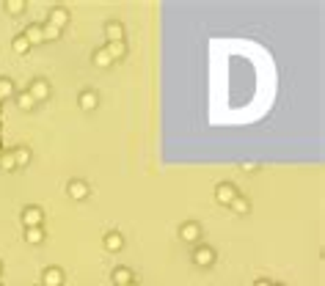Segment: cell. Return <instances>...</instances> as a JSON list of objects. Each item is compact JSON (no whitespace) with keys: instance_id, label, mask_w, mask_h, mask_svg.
<instances>
[{"instance_id":"44dd1931","label":"cell","mask_w":325,"mask_h":286,"mask_svg":"<svg viewBox=\"0 0 325 286\" xmlns=\"http://www.w3.org/2000/svg\"><path fill=\"white\" fill-rule=\"evenodd\" d=\"M229 207H231V209H234V212H237V214H245V212H248V209H251V204H248V201H245V198H240V196H237V198H234V201H231V204H229Z\"/></svg>"},{"instance_id":"5b68a950","label":"cell","mask_w":325,"mask_h":286,"mask_svg":"<svg viewBox=\"0 0 325 286\" xmlns=\"http://www.w3.org/2000/svg\"><path fill=\"white\" fill-rule=\"evenodd\" d=\"M28 94L33 96L36 102H39V99H47V96H50V85H47V80H33V83H30V88H28Z\"/></svg>"},{"instance_id":"f546056e","label":"cell","mask_w":325,"mask_h":286,"mask_svg":"<svg viewBox=\"0 0 325 286\" xmlns=\"http://www.w3.org/2000/svg\"><path fill=\"white\" fill-rule=\"evenodd\" d=\"M0 127H3V124H0Z\"/></svg>"},{"instance_id":"5bb4252c","label":"cell","mask_w":325,"mask_h":286,"mask_svg":"<svg viewBox=\"0 0 325 286\" xmlns=\"http://www.w3.org/2000/svg\"><path fill=\"white\" fill-rule=\"evenodd\" d=\"M11 154H14V162H17V165H28L30 162V149H25V146H17Z\"/></svg>"},{"instance_id":"f1b7e54d","label":"cell","mask_w":325,"mask_h":286,"mask_svg":"<svg viewBox=\"0 0 325 286\" xmlns=\"http://www.w3.org/2000/svg\"><path fill=\"white\" fill-rule=\"evenodd\" d=\"M0 154H3V151H0Z\"/></svg>"},{"instance_id":"e0dca14e","label":"cell","mask_w":325,"mask_h":286,"mask_svg":"<svg viewBox=\"0 0 325 286\" xmlns=\"http://www.w3.org/2000/svg\"><path fill=\"white\" fill-rule=\"evenodd\" d=\"M42 39H44V42H55V39H61V30L44 22V25H42Z\"/></svg>"},{"instance_id":"7a4b0ae2","label":"cell","mask_w":325,"mask_h":286,"mask_svg":"<svg viewBox=\"0 0 325 286\" xmlns=\"http://www.w3.org/2000/svg\"><path fill=\"white\" fill-rule=\"evenodd\" d=\"M193 262L201 264V267H210V264L215 262V250L207 248V245H199V248L193 250Z\"/></svg>"},{"instance_id":"d6986e66","label":"cell","mask_w":325,"mask_h":286,"mask_svg":"<svg viewBox=\"0 0 325 286\" xmlns=\"http://www.w3.org/2000/svg\"><path fill=\"white\" fill-rule=\"evenodd\" d=\"M25 239H28V242H42L44 239V228L39 226V228H25Z\"/></svg>"},{"instance_id":"7c38bea8","label":"cell","mask_w":325,"mask_h":286,"mask_svg":"<svg viewBox=\"0 0 325 286\" xmlns=\"http://www.w3.org/2000/svg\"><path fill=\"white\" fill-rule=\"evenodd\" d=\"M130 281H132V273L127 267H116V270H113V286L130 284Z\"/></svg>"},{"instance_id":"3957f363","label":"cell","mask_w":325,"mask_h":286,"mask_svg":"<svg viewBox=\"0 0 325 286\" xmlns=\"http://www.w3.org/2000/svg\"><path fill=\"white\" fill-rule=\"evenodd\" d=\"M66 22H69V11H66L64 6H55L53 11H50V17H47V25H53V28L64 30Z\"/></svg>"},{"instance_id":"9c48e42d","label":"cell","mask_w":325,"mask_h":286,"mask_svg":"<svg viewBox=\"0 0 325 286\" xmlns=\"http://www.w3.org/2000/svg\"><path fill=\"white\" fill-rule=\"evenodd\" d=\"M105 36L110 39V42H124V28H121V22H108L105 25Z\"/></svg>"},{"instance_id":"30bf717a","label":"cell","mask_w":325,"mask_h":286,"mask_svg":"<svg viewBox=\"0 0 325 286\" xmlns=\"http://www.w3.org/2000/svg\"><path fill=\"white\" fill-rule=\"evenodd\" d=\"M77 102H80V107H83V110H94V107H97V102H100V99H97V94H94V91H89V88H86V91H80Z\"/></svg>"},{"instance_id":"ba28073f","label":"cell","mask_w":325,"mask_h":286,"mask_svg":"<svg viewBox=\"0 0 325 286\" xmlns=\"http://www.w3.org/2000/svg\"><path fill=\"white\" fill-rule=\"evenodd\" d=\"M179 237H182L185 242H196V239L201 237V228H199V223H185V226L179 228Z\"/></svg>"},{"instance_id":"8992f818","label":"cell","mask_w":325,"mask_h":286,"mask_svg":"<svg viewBox=\"0 0 325 286\" xmlns=\"http://www.w3.org/2000/svg\"><path fill=\"white\" fill-rule=\"evenodd\" d=\"M215 198H218L220 204H231V201L237 198V190L229 185V182H223V185H218V187H215Z\"/></svg>"},{"instance_id":"7402d4cb","label":"cell","mask_w":325,"mask_h":286,"mask_svg":"<svg viewBox=\"0 0 325 286\" xmlns=\"http://www.w3.org/2000/svg\"><path fill=\"white\" fill-rule=\"evenodd\" d=\"M17 102H19V107H22V110H30V107L36 105V99L28 94V91H22V94H17Z\"/></svg>"},{"instance_id":"83f0119b","label":"cell","mask_w":325,"mask_h":286,"mask_svg":"<svg viewBox=\"0 0 325 286\" xmlns=\"http://www.w3.org/2000/svg\"><path fill=\"white\" fill-rule=\"evenodd\" d=\"M0 273H3V264H0Z\"/></svg>"},{"instance_id":"603a6c76","label":"cell","mask_w":325,"mask_h":286,"mask_svg":"<svg viewBox=\"0 0 325 286\" xmlns=\"http://www.w3.org/2000/svg\"><path fill=\"white\" fill-rule=\"evenodd\" d=\"M0 168H6V171L17 168V162H14V154H11V151H3V154H0Z\"/></svg>"},{"instance_id":"52a82bcc","label":"cell","mask_w":325,"mask_h":286,"mask_svg":"<svg viewBox=\"0 0 325 286\" xmlns=\"http://www.w3.org/2000/svg\"><path fill=\"white\" fill-rule=\"evenodd\" d=\"M42 284L44 286H61V284H64V273H61L58 267H47V270H44V275H42Z\"/></svg>"},{"instance_id":"8fae6325","label":"cell","mask_w":325,"mask_h":286,"mask_svg":"<svg viewBox=\"0 0 325 286\" xmlns=\"http://www.w3.org/2000/svg\"><path fill=\"white\" fill-rule=\"evenodd\" d=\"M105 50H108V55H110L113 61H118V58H124L127 55V44L124 42H108Z\"/></svg>"},{"instance_id":"4316f807","label":"cell","mask_w":325,"mask_h":286,"mask_svg":"<svg viewBox=\"0 0 325 286\" xmlns=\"http://www.w3.org/2000/svg\"><path fill=\"white\" fill-rule=\"evenodd\" d=\"M121 286H135V281H130V284H121Z\"/></svg>"},{"instance_id":"ac0fdd59","label":"cell","mask_w":325,"mask_h":286,"mask_svg":"<svg viewBox=\"0 0 325 286\" xmlns=\"http://www.w3.org/2000/svg\"><path fill=\"white\" fill-rule=\"evenodd\" d=\"M94 64H97V66H113V58L108 55L105 47H100V50L94 53Z\"/></svg>"},{"instance_id":"ffe728a7","label":"cell","mask_w":325,"mask_h":286,"mask_svg":"<svg viewBox=\"0 0 325 286\" xmlns=\"http://www.w3.org/2000/svg\"><path fill=\"white\" fill-rule=\"evenodd\" d=\"M14 53H28L30 50V42L28 39H25V33H19V36H14Z\"/></svg>"},{"instance_id":"6da1fadb","label":"cell","mask_w":325,"mask_h":286,"mask_svg":"<svg viewBox=\"0 0 325 286\" xmlns=\"http://www.w3.org/2000/svg\"><path fill=\"white\" fill-rule=\"evenodd\" d=\"M42 220H44V212L39 207H28L22 212V223H25V228H39L42 226Z\"/></svg>"},{"instance_id":"cb8c5ba5","label":"cell","mask_w":325,"mask_h":286,"mask_svg":"<svg viewBox=\"0 0 325 286\" xmlns=\"http://www.w3.org/2000/svg\"><path fill=\"white\" fill-rule=\"evenodd\" d=\"M6 8H8L11 14H19V11H25V0H8Z\"/></svg>"},{"instance_id":"4fadbf2b","label":"cell","mask_w":325,"mask_h":286,"mask_svg":"<svg viewBox=\"0 0 325 286\" xmlns=\"http://www.w3.org/2000/svg\"><path fill=\"white\" fill-rule=\"evenodd\" d=\"M105 248H108V250H121V248H124V239H121V234H116V231L105 234Z\"/></svg>"},{"instance_id":"d4e9b609","label":"cell","mask_w":325,"mask_h":286,"mask_svg":"<svg viewBox=\"0 0 325 286\" xmlns=\"http://www.w3.org/2000/svg\"><path fill=\"white\" fill-rule=\"evenodd\" d=\"M242 171H256V162H240Z\"/></svg>"},{"instance_id":"9a60e30c","label":"cell","mask_w":325,"mask_h":286,"mask_svg":"<svg viewBox=\"0 0 325 286\" xmlns=\"http://www.w3.org/2000/svg\"><path fill=\"white\" fill-rule=\"evenodd\" d=\"M25 39H28L30 44H39V42H44V39H42V25H30V28L25 30Z\"/></svg>"},{"instance_id":"484cf974","label":"cell","mask_w":325,"mask_h":286,"mask_svg":"<svg viewBox=\"0 0 325 286\" xmlns=\"http://www.w3.org/2000/svg\"><path fill=\"white\" fill-rule=\"evenodd\" d=\"M254 286H273V284H270V281H265V278H262V281H256Z\"/></svg>"},{"instance_id":"277c9868","label":"cell","mask_w":325,"mask_h":286,"mask_svg":"<svg viewBox=\"0 0 325 286\" xmlns=\"http://www.w3.org/2000/svg\"><path fill=\"white\" fill-rule=\"evenodd\" d=\"M66 193H69V198H77V201H80V198L89 196V185H86L83 179H72L69 187H66Z\"/></svg>"},{"instance_id":"2e32d148","label":"cell","mask_w":325,"mask_h":286,"mask_svg":"<svg viewBox=\"0 0 325 286\" xmlns=\"http://www.w3.org/2000/svg\"><path fill=\"white\" fill-rule=\"evenodd\" d=\"M8 96H14V83L8 77H0V102L8 99Z\"/></svg>"}]
</instances>
